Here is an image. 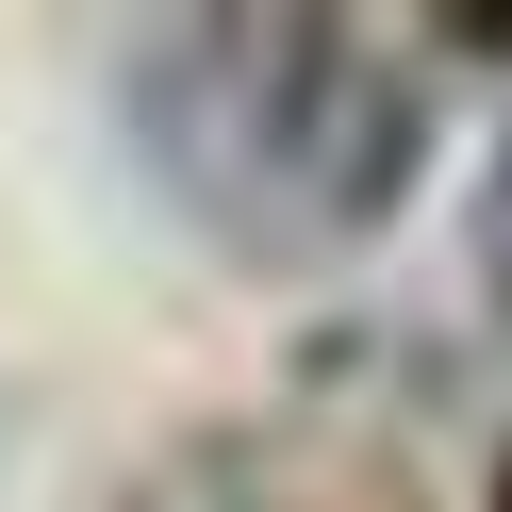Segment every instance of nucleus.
Segmentation results:
<instances>
[{
	"mask_svg": "<svg viewBox=\"0 0 512 512\" xmlns=\"http://www.w3.org/2000/svg\"><path fill=\"white\" fill-rule=\"evenodd\" d=\"M149 149L248 248H364L413 199L430 100L397 83L380 34H331V17H199V34L149 50Z\"/></svg>",
	"mask_w": 512,
	"mask_h": 512,
	"instance_id": "f257e3e1",
	"label": "nucleus"
},
{
	"mask_svg": "<svg viewBox=\"0 0 512 512\" xmlns=\"http://www.w3.org/2000/svg\"><path fill=\"white\" fill-rule=\"evenodd\" d=\"M463 265H479V298L512 314V133H496V166H479V215H463Z\"/></svg>",
	"mask_w": 512,
	"mask_h": 512,
	"instance_id": "f03ea898",
	"label": "nucleus"
}]
</instances>
